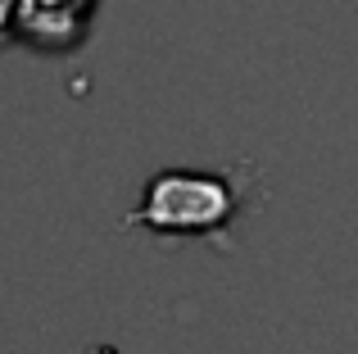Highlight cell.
<instances>
[{
	"label": "cell",
	"instance_id": "1",
	"mask_svg": "<svg viewBox=\"0 0 358 354\" xmlns=\"http://www.w3.org/2000/svg\"><path fill=\"white\" fill-rule=\"evenodd\" d=\"M236 213V195L209 173H164L145 186V200L131 222L159 236H218Z\"/></svg>",
	"mask_w": 358,
	"mask_h": 354
},
{
	"label": "cell",
	"instance_id": "2",
	"mask_svg": "<svg viewBox=\"0 0 358 354\" xmlns=\"http://www.w3.org/2000/svg\"><path fill=\"white\" fill-rule=\"evenodd\" d=\"M9 18H14V0H0V32H5Z\"/></svg>",
	"mask_w": 358,
	"mask_h": 354
}]
</instances>
